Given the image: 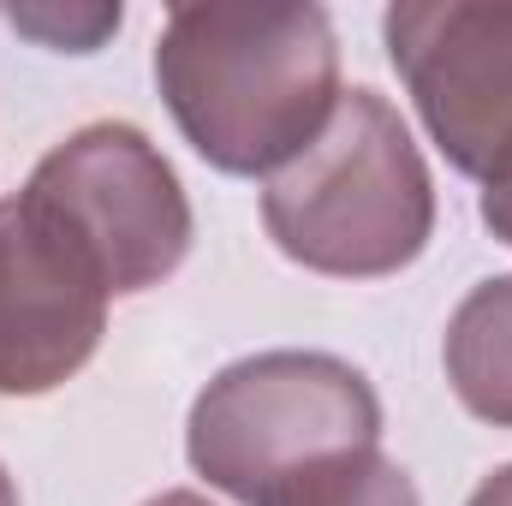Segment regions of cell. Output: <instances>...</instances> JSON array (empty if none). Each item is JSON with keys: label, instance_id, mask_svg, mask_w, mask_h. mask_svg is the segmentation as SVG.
Returning a JSON list of instances; mask_svg holds the SVG:
<instances>
[{"label": "cell", "instance_id": "13", "mask_svg": "<svg viewBox=\"0 0 512 506\" xmlns=\"http://www.w3.org/2000/svg\"><path fill=\"white\" fill-rule=\"evenodd\" d=\"M0 506H18V489H12V477H6V465H0Z\"/></svg>", "mask_w": 512, "mask_h": 506}, {"label": "cell", "instance_id": "4", "mask_svg": "<svg viewBox=\"0 0 512 506\" xmlns=\"http://www.w3.org/2000/svg\"><path fill=\"white\" fill-rule=\"evenodd\" d=\"M24 197L90 256L108 298L161 286L191 251V197L137 126H84L54 143Z\"/></svg>", "mask_w": 512, "mask_h": 506}, {"label": "cell", "instance_id": "7", "mask_svg": "<svg viewBox=\"0 0 512 506\" xmlns=\"http://www.w3.org/2000/svg\"><path fill=\"white\" fill-rule=\"evenodd\" d=\"M441 364L471 417L512 429V274L465 292V304L447 322Z\"/></svg>", "mask_w": 512, "mask_h": 506}, {"label": "cell", "instance_id": "2", "mask_svg": "<svg viewBox=\"0 0 512 506\" xmlns=\"http://www.w3.org/2000/svg\"><path fill=\"white\" fill-rule=\"evenodd\" d=\"M262 227L298 268L376 280L417 262L435 233V179L376 90H340L328 126L262 185Z\"/></svg>", "mask_w": 512, "mask_h": 506}, {"label": "cell", "instance_id": "5", "mask_svg": "<svg viewBox=\"0 0 512 506\" xmlns=\"http://www.w3.org/2000/svg\"><path fill=\"white\" fill-rule=\"evenodd\" d=\"M382 42L441 155L483 191L512 185V0H405Z\"/></svg>", "mask_w": 512, "mask_h": 506}, {"label": "cell", "instance_id": "11", "mask_svg": "<svg viewBox=\"0 0 512 506\" xmlns=\"http://www.w3.org/2000/svg\"><path fill=\"white\" fill-rule=\"evenodd\" d=\"M465 506H512V465L507 471H495V477H483L477 495H471Z\"/></svg>", "mask_w": 512, "mask_h": 506}, {"label": "cell", "instance_id": "10", "mask_svg": "<svg viewBox=\"0 0 512 506\" xmlns=\"http://www.w3.org/2000/svg\"><path fill=\"white\" fill-rule=\"evenodd\" d=\"M483 221H489V233L512 245V185H495V191H483Z\"/></svg>", "mask_w": 512, "mask_h": 506}, {"label": "cell", "instance_id": "12", "mask_svg": "<svg viewBox=\"0 0 512 506\" xmlns=\"http://www.w3.org/2000/svg\"><path fill=\"white\" fill-rule=\"evenodd\" d=\"M143 506H209L197 489H167V495H155V501H143Z\"/></svg>", "mask_w": 512, "mask_h": 506}, {"label": "cell", "instance_id": "3", "mask_svg": "<svg viewBox=\"0 0 512 506\" xmlns=\"http://www.w3.org/2000/svg\"><path fill=\"white\" fill-rule=\"evenodd\" d=\"M382 399L328 352H256L227 364L191 405L185 459L191 471L239 506H268L292 483L376 453Z\"/></svg>", "mask_w": 512, "mask_h": 506}, {"label": "cell", "instance_id": "9", "mask_svg": "<svg viewBox=\"0 0 512 506\" xmlns=\"http://www.w3.org/2000/svg\"><path fill=\"white\" fill-rule=\"evenodd\" d=\"M6 18L42 48H72V54H90L120 30V6H6Z\"/></svg>", "mask_w": 512, "mask_h": 506}, {"label": "cell", "instance_id": "1", "mask_svg": "<svg viewBox=\"0 0 512 506\" xmlns=\"http://www.w3.org/2000/svg\"><path fill=\"white\" fill-rule=\"evenodd\" d=\"M155 84L185 143L221 173H280L340 102V48L322 6L197 0L155 42Z\"/></svg>", "mask_w": 512, "mask_h": 506}, {"label": "cell", "instance_id": "6", "mask_svg": "<svg viewBox=\"0 0 512 506\" xmlns=\"http://www.w3.org/2000/svg\"><path fill=\"white\" fill-rule=\"evenodd\" d=\"M108 286L24 191L0 203V393L72 381L102 346Z\"/></svg>", "mask_w": 512, "mask_h": 506}, {"label": "cell", "instance_id": "8", "mask_svg": "<svg viewBox=\"0 0 512 506\" xmlns=\"http://www.w3.org/2000/svg\"><path fill=\"white\" fill-rule=\"evenodd\" d=\"M268 506H417V483H411V471H399L376 447V453L340 459V465L292 483L286 495H274Z\"/></svg>", "mask_w": 512, "mask_h": 506}]
</instances>
